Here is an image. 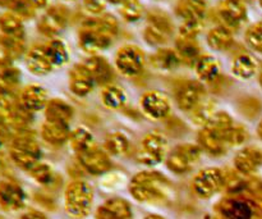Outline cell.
Segmentation results:
<instances>
[{
	"mask_svg": "<svg viewBox=\"0 0 262 219\" xmlns=\"http://www.w3.org/2000/svg\"><path fill=\"white\" fill-rule=\"evenodd\" d=\"M214 210L216 219H253L252 205L239 197H225Z\"/></svg>",
	"mask_w": 262,
	"mask_h": 219,
	"instance_id": "cell-13",
	"label": "cell"
},
{
	"mask_svg": "<svg viewBox=\"0 0 262 219\" xmlns=\"http://www.w3.org/2000/svg\"><path fill=\"white\" fill-rule=\"evenodd\" d=\"M92 202L94 191L87 182L73 181L67 186L64 192V207L72 218H86L91 212Z\"/></svg>",
	"mask_w": 262,
	"mask_h": 219,
	"instance_id": "cell-4",
	"label": "cell"
},
{
	"mask_svg": "<svg viewBox=\"0 0 262 219\" xmlns=\"http://www.w3.org/2000/svg\"><path fill=\"white\" fill-rule=\"evenodd\" d=\"M20 73L12 64V61L7 58H0V91L8 94L19 84Z\"/></svg>",
	"mask_w": 262,
	"mask_h": 219,
	"instance_id": "cell-27",
	"label": "cell"
},
{
	"mask_svg": "<svg viewBox=\"0 0 262 219\" xmlns=\"http://www.w3.org/2000/svg\"><path fill=\"white\" fill-rule=\"evenodd\" d=\"M171 185L158 172H140L132 178L129 192L137 202L145 204H161L168 200Z\"/></svg>",
	"mask_w": 262,
	"mask_h": 219,
	"instance_id": "cell-2",
	"label": "cell"
},
{
	"mask_svg": "<svg viewBox=\"0 0 262 219\" xmlns=\"http://www.w3.org/2000/svg\"><path fill=\"white\" fill-rule=\"evenodd\" d=\"M176 13L183 21H204L206 14L205 0H179Z\"/></svg>",
	"mask_w": 262,
	"mask_h": 219,
	"instance_id": "cell-24",
	"label": "cell"
},
{
	"mask_svg": "<svg viewBox=\"0 0 262 219\" xmlns=\"http://www.w3.org/2000/svg\"><path fill=\"white\" fill-rule=\"evenodd\" d=\"M0 5L22 19H30L36 13V8L30 0H0Z\"/></svg>",
	"mask_w": 262,
	"mask_h": 219,
	"instance_id": "cell-36",
	"label": "cell"
},
{
	"mask_svg": "<svg viewBox=\"0 0 262 219\" xmlns=\"http://www.w3.org/2000/svg\"><path fill=\"white\" fill-rule=\"evenodd\" d=\"M45 115L48 122L68 125L73 118V108L61 99H51L45 107Z\"/></svg>",
	"mask_w": 262,
	"mask_h": 219,
	"instance_id": "cell-23",
	"label": "cell"
},
{
	"mask_svg": "<svg viewBox=\"0 0 262 219\" xmlns=\"http://www.w3.org/2000/svg\"><path fill=\"white\" fill-rule=\"evenodd\" d=\"M26 194L22 187L13 181L0 182V207L8 212H15L25 207Z\"/></svg>",
	"mask_w": 262,
	"mask_h": 219,
	"instance_id": "cell-16",
	"label": "cell"
},
{
	"mask_svg": "<svg viewBox=\"0 0 262 219\" xmlns=\"http://www.w3.org/2000/svg\"><path fill=\"white\" fill-rule=\"evenodd\" d=\"M147 25L155 26V27L165 31V32L169 33V35H171L174 31V26H173V22H171L170 17H169L165 12L159 9H154L148 12Z\"/></svg>",
	"mask_w": 262,
	"mask_h": 219,
	"instance_id": "cell-40",
	"label": "cell"
},
{
	"mask_svg": "<svg viewBox=\"0 0 262 219\" xmlns=\"http://www.w3.org/2000/svg\"><path fill=\"white\" fill-rule=\"evenodd\" d=\"M225 186V173L217 168H207L199 172L192 182L194 194L201 199L214 196Z\"/></svg>",
	"mask_w": 262,
	"mask_h": 219,
	"instance_id": "cell-8",
	"label": "cell"
},
{
	"mask_svg": "<svg viewBox=\"0 0 262 219\" xmlns=\"http://www.w3.org/2000/svg\"><path fill=\"white\" fill-rule=\"evenodd\" d=\"M119 32V25L114 15L101 14L100 17L83 21L78 30V43L83 51L96 55L113 44Z\"/></svg>",
	"mask_w": 262,
	"mask_h": 219,
	"instance_id": "cell-1",
	"label": "cell"
},
{
	"mask_svg": "<svg viewBox=\"0 0 262 219\" xmlns=\"http://www.w3.org/2000/svg\"><path fill=\"white\" fill-rule=\"evenodd\" d=\"M0 31L2 35L8 36H25L22 18L14 13H4L0 15Z\"/></svg>",
	"mask_w": 262,
	"mask_h": 219,
	"instance_id": "cell-34",
	"label": "cell"
},
{
	"mask_svg": "<svg viewBox=\"0 0 262 219\" xmlns=\"http://www.w3.org/2000/svg\"><path fill=\"white\" fill-rule=\"evenodd\" d=\"M71 12L67 7L60 4L53 5L45 12L37 23V30L48 37L59 35L68 26Z\"/></svg>",
	"mask_w": 262,
	"mask_h": 219,
	"instance_id": "cell-10",
	"label": "cell"
},
{
	"mask_svg": "<svg viewBox=\"0 0 262 219\" xmlns=\"http://www.w3.org/2000/svg\"><path fill=\"white\" fill-rule=\"evenodd\" d=\"M242 2H246V0H242Z\"/></svg>",
	"mask_w": 262,
	"mask_h": 219,
	"instance_id": "cell-56",
	"label": "cell"
},
{
	"mask_svg": "<svg viewBox=\"0 0 262 219\" xmlns=\"http://www.w3.org/2000/svg\"><path fill=\"white\" fill-rule=\"evenodd\" d=\"M207 44L211 49L217 51L229 50L234 45V37L233 32L223 26L212 28L207 33Z\"/></svg>",
	"mask_w": 262,
	"mask_h": 219,
	"instance_id": "cell-31",
	"label": "cell"
},
{
	"mask_svg": "<svg viewBox=\"0 0 262 219\" xmlns=\"http://www.w3.org/2000/svg\"><path fill=\"white\" fill-rule=\"evenodd\" d=\"M69 143H71L72 149L77 154L83 153L95 145L91 132L83 127H78L72 131L71 135H69Z\"/></svg>",
	"mask_w": 262,
	"mask_h": 219,
	"instance_id": "cell-35",
	"label": "cell"
},
{
	"mask_svg": "<svg viewBox=\"0 0 262 219\" xmlns=\"http://www.w3.org/2000/svg\"><path fill=\"white\" fill-rule=\"evenodd\" d=\"M0 49L4 54V58L9 61L19 58L26 50L25 36L0 35Z\"/></svg>",
	"mask_w": 262,
	"mask_h": 219,
	"instance_id": "cell-32",
	"label": "cell"
},
{
	"mask_svg": "<svg viewBox=\"0 0 262 219\" xmlns=\"http://www.w3.org/2000/svg\"><path fill=\"white\" fill-rule=\"evenodd\" d=\"M45 46L55 68L63 67L64 64L68 63L69 61L68 48H67V45L64 44L63 40L53 38V40L49 41L48 44H45Z\"/></svg>",
	"mask_w": 262,
	"mask_h": 219,
	"instance_id": "cell-33",
	"label": "cell"
},
{
	"mask_svg": "<svg viewBox=\"0 0 262 219\" xmlns=\"http://www.w3.org/2000/svg\"><path fill=\"white\" fill-rule=\"evenodd\" d=\"M233 127V120L227 112H216L211 120L202 127L199 135V143L206 153L219 156L227 153L228 148L225 136L228 130Z\"/></svg>",
	"mask_w": 262,
	"mask_h": 219,
	"instance_id": "cell-3",
	"label": "cell"
},
{
	"mask_svg": "<svg viewBox=\"0 0 262 219\" xmlns=\"http://www.w3.org/2000/svg\"><path fill=\"white\" fill-rule=\"evenodd\" d=\"M246 43L256 53L262 54V21L251 25L246 31Z\"/></svg>",
	"mask_w": 262,
	"mask_h": 219,
	"instance_id": "cell-42",
	"label": "cell"
},
{
	"mask_svg": "<svg viewBox=\"0 0 262 219\" xmlns=\"http://www.w3.org/2000/svg\"><path fill=\"white\" fill-rule=\"evenodd\" d=\"M169 37H170L169 33L152 25H147V27L143 31V38H145L146 43L152 46L164 45L169 40Z\"/></svg>",
	"mask_w": 262,
	"mask_h": 219,
	"instance_id": "cell-43",
	"label": "cell"
},
{
	"mask_svg": "<svg viewBox=\"0 0 262 219\" xmlns=\"http://www.w3.org/2000/svg\"><path fill=\"white\" fill-rule=\"evenodd\" d=\"M176 102L182 110H193L204 100L205 89L200 82L184 79L177 84Z\"/></svg>",
	"mask_w": 262,
	"mask_h": 219,
	"instance_id": "cell-12",
	"label": "cell"
},
{
	"mask_svg": "<svg viewBox=\"0 0 262 219\" xmlns=\"http://www.w3.org/2000/svg\"><path fill=\"white\" fill-rule=\"evenodd\" d=\"M248 138V132L245 127H241V126H233L228 130L227 136H225V141H227L228 148H233V146L242 145L243 143H246V140Z\"/></svg>",
	"mask_w": 262,
	"mask_h": 219,
	"instance_id": "cell-45",
	"label": "cell"
},
{
	"mask_svg": "<svg viewBox=\"0 0 262 219\" xmlns=\"http://www.w3.org/2000/svg\"><path fill=\"white\" fill-rule=\"evenodd\" d=\"M106 2L112 3V4H122V3L124 2V0H106Z\"/></svg>",
	"mask_w": 262,
	"mask_h": 219,
	"instance_id": "cell-54",
	"label": "cell"
},
{
	"mask_svg": "<svg viewBox=\"0 0 262 219\" xmlns=\"http://www.w3.org/2000/svg\"><path fill=\"white\" fill-rule=\"evenodd\" d=\"M216 113V107L212 100H202L199 105L193 109L192 113V121L196 123L197 126H202L204 127L212 115Z\"/></svg>",
	"mask_w": 262,
	"mask_h": 219,
	"instance_id": "cell-39",
	"label": "cell"
},
{
	"mask_svg": "<svg viewBox=\"0 0 262 219\" xmlns=\"http://www.w3.org/2000/svg\"><path fill=\"white\" fill-rule=\"evenodd\" d=\"M197 76L205 82L214 84L220 78V63L215 56L201 55V58L194 64Z\"/></svg>",
	"mask_w": 262,
	"mask_h": 219,
	"instance_id": "cell-26",
	"label": "cell"
},
{
	"mask_svg": "<svg viewBox=\"0 0 262 219\" xmlns=\"http://www.w3.org/2000/svg\"><path fill=\"white\" fill-rule=\"evenodd\" d=\"M106 0H83V8L87 13L94 15H100L106 8Z\"/></svg>",
	"mask_w": 262,
	"mask_h": 219,
	"instance_id": "cell-47",
	"label": "cell"
},
{
	"mask_svg": "<svg viewBox=\"0 0 262 219\" xmlns=\"http://www.w3.org/2000/svg\"><path fill=\"white\" fill-rule=\"evenodd\" d=\"M141 107L145 114L152 120H163L170 112V103L160 91L145 92L141 97Z\"/></svg>",
	"mask_w": 262,
	"mask_h": 219,
	"instance_id": "cell-15",
	"label": "cell"
},
{
	"mask_svg": "<svg viewBox=\"0 0 262 219\" xmlns=\"http://www.w3.org/2000/svg\"><path fill=\"white\" fill-rule=\"evenodd\" d=\"M0 219H2V218H0Z\"/></svg>",
	"mask_w": 262,
	"mask_h": 219,
	"instance_id": "cell-57",
	"label": "cell"
},
{
	"mask_svg": "<svg viewBox=\"0 0 262 219\" xmlns=\"http://www.w3.org/2000/svg\"><path fill=\"white\" fill-rule=\"evenodd\" d=\"M102 103L109 109H119L125 104V94L120 87L115 85H107L101 94Z\"/></svg>",
	"mask_w": 262,
	"mask_h": 219,
	"instance_id": "cell-37",
	"label": "cell"
},
{
	"mask_svg": "<svg viewBox=\"0 0 262 219\" xmlns=\"http://www.w3.org/2000/svg\"><path fill=\"white\" fill-rule=\"evenodd\" d=\"M257 135H258V137H260L261 140H262V120H261V122L258 123V126H257Z\"/></svg>",
	"mask_w": 262,
	"mask_h": 219,
	"instance_id": "cell-51",
	"label": "cell"
},
{
	"mask_svg": "<svg viewBox=\"0 0 262 219\" xmlns=\"http://www.w3.org/2000/svg\"><path fill=\"white\" fill-rule=\"evenodd\" d=\"M257 2H258V5H260L261 9H262V0H257Z\"/></svg>",
	"mask_w": 262,
	"mask_h": 219,
	"instance_id": "cell-55",
	"label": "cell"
},
{
	"mask_svg": "<svg viewBox=\"0 0 262 219\" xmlns=\"http://www.w3.org/2000/svg\"><path fill=\"white\" fill-rule=\"evenodd\" d=\"M146 63L145 53L136 45H124L117 51L115 66L118 71L127 77H135L143 71Z\"/></svg>",
	"mask_w": 262,
	"mask_h": 219,
	"instance_id": "cell-7",
	"label": "cell"
},
{
	"mask_svg": "<svg viewBox=\"0 0 262 219\" xmlns=\"http://www.w3.org/2000/svg\"><path fill=\"white\" fill-rule=\"evenodd\" d=\"M201 156V150L197 145H192V144H184V145H179L169 154L168 161V168L171 172L178 174L187 173L192 169V167L200 161Z\"/></svg>",
	"mask_w": 262,
	"mask_h": 219,
	"instance_id": "cell-11",
	"label": "cell"
},
{
	"mask_svg": "<svg viewBox=\"0 0 262 219\" xmlns=\"http://www.w3.org/2000/svg\"><path fill=\"white\" fill-rule=\"evenodd\" d=\"M133 212L130 204L124 199H110L100 205L96 219H132Z\"/></svg>",
	"mask_w": 262,
	"mask_h": 219,
	"instance_id": "cell-20",
	"label": "cell"
},
{
	"mask_svg": "<svg viewBox=\"0 0 262 219\" xmlns=\"http://www.w3.org/2000/svg\"><path fill=\"white\" fill-rule=\"evenodd\" d=\"M234 166L238 173L252 174L262 166V150L255 146L242 149L234 158Z\"/></svg>",
	"mask_w": 262,
	"mask_h": 219,
	"instance_id": "cell-19",
	"label": "cell"
},
{
	"mask_svg": "<svg viewBox=\"0 0 262 219\" xmlns=\"http://www.w3.org/2000/svg\"><path fill=\"white\" fill-rule=\"evenodd\" d=\"M10 155L18 167L31 171L36 164L40 163L41 150L35 138L31 136H20L13 141Z\"/></svg>",
	"mask_w": 262,
	"mask_h": 219,
	"instance_id": "cell-6",
	"label": "cell"
},
{
	"mask_svg": "<svg viewBox=\"0 0 262 219\" xmlns=\"http://www.w3.org/2000/svg\"><path fill=\"white\" fill-rule=\"evenodd\" d=\"M31 3L33 4V7L36 9H40V8H43L46 4H48V0H30Z\"/></svg>",
	"mask_w": 262,
	"mask_h": 219,
	"instance_id": "cell-50",
	"label": "cell"
},
{
	"mask_svg": "<svg viewBox=\"0 0 262 219\" xmlns=\"http://www.w3.org/2000/svg\"><path fill=\"white\" fill-rule=\"evenodd\" d=\"M247 189L248 191H250V195L251 197H252L253 203L262 210V180L250 182V184L247 185Z\"/></svg>",
	"mask_w": 262,
	"mask_h": 219,
	"instance_id": "cell-48",
	"label": "cell"
},
{
	"mask_svg": "<svg viewBox=\"0 0 262 219\" xmlns=\"http://www.w3.org/2000/svg\"><path fill=\"white\" fill-rule=\"evenodd\" d=\"M168 150V141L163 135L151 132L143 137L138 150L137 159L140 163L146 166H155L163 162Z\"/></svg>",
	"mask_w": 262,
	"mask_h": 219,
	"instance_id": "cell-9",
	"label": "cell"
},
{
	"mask_svg": "<svg viewBox=\"0 0 262 219\" xmlns=\"http://www.w3.org/2000/svg\"><path fill=\"white\" fill-rule=\"evenodd\" d=\"M86 67L89 71L91 72L92 77L95 79V84L102 85V86H107L112 85L113 79H114V69L110 66L109 62L100 55H92L86 61Z\"/></svg>",
	"mask_w": 262,
	"mask_h": 219,
	"instance_id": "cell-21",
	"label": "cell"
},
{
	"mask_svg": "<svg viewBox=\"0 0 262 219\" xmlns=\"http://www.w3.org/2000/svg\"><path fill=\"white\" fill-rule=\"evenodd\" d=\"M151 64L154 68L159 71H174L182 64L178 53L173 49H159L152 56H151Z\"/></svg>",
	"mask_w": 262,
	"mask_h": 219,
	"instance_id": "cell-30",
	"label": "cell"
},
{
	"mask_svg": "<svg viewBox=\"0 0 262 219\" xmlns=\"http://www.w3.org/2000/svg\"><path fill=\"white\" fill-rule=\"evenodd\" d=\"M258 64L252 55L247 53H241L235 55L232 64V72L235 77L242 79H248L255 76L258 71Z\"/></svg>",
	"mask_w": 262,
	"mask_h": 219,
	"instance_id": "cell-29",
	"label": "cell"
},
{
	"mask_svg": "<svg viewBox=\"0 0 262 219\" xmlns=\"http://www.w3.org/2000/svg\"><path fill=\"white\" fill-rule=\"evenodd\" d=\"M105 148L110 154L124 155L129 150V140L122 132H113L105 140Z\"/></svg>",
	"mask_w": 262,
	"mask_h": 219,
	"instance_id": "cell-38",
	"label": "cell"
},
{
	"mask_svg": "<svg viewBox=\"0 0 262 219\" xmlns=\"http://www.w3.org/2000/svg\"><path fill=\"white\" fill-rule=\"evenodd\" d=\"M19 219H46V217L42 213L36 212V210H30V212L25 213Z\"/></svg>",
	"mask_w": 262,
	"mask_h": 219,
	"instance_id": "cell-49",
	"label": "cell"
},
{
	"mask_svg": "<svg viewBox=\"0 0 262 219\" xmlns=\"http://www.w3.org/2000/svg\"><path fill=\"white\" fill-rule=\"evenodd\" d=\"M78 161L79 164L89 173L95 174V176L106 173L112 168V162H110L109 156L96 145H94L83 153L78 154Z\"/></svg>",
	"mask_w": 262,
	"mask_h": 219,
	"instance_id": "cell-14",
	"label": "cell"
},
{
	"mask_svg": "<svg viewBox=\"0 0 262 219\" xmlns=\"http://www.w3.org/2000/svg\"><path fill=\"white\" fill-rule=\"evenodd\" d=\"M26 64L36 76H45L55 68L45 45L32 46L26 54Z\"/></svg>",
	"mask_w": 262,
	"mask_h": 219,
	"instance_id": "cell-17",
	"label": "cell"
},
{
	"mask_svg": "<svg viewBox=\"0 0 262 219\" xmlns=\"http://www.w3.org/2000/svg\"><path fill=\"white\" fill-rule=\"evenodd\" d=\"M215 19L234 32L247 21V7L242 0H222L215 9Z\"/></svg>",
	"mask_w": 262,
	"mask_h": 219,
	"instance_id": "cell-5",
	"label": "cell"
},
{
	"mask_svg": "<svg viewBox=\"0 0 262 219\" xmlns=\"http://www.w3.org/2000/svg\"><path fill=\"white\" fill-rule=\"evenodd\" d=\"M119 12L127 22H136L142 17L143 8L140 0H124L120 4Z\"/></svg>",
	"mask_w": 262,
	"mask_h": 219,
	"instance_id": "cell-41",
	"label": "cell"
},
{
	"mask_svg": "<svg viewBox=\"0 0 262 219\" xmlns=\"http://www.w3.org/2000/svg\"><path fill=\"white\" fill-rule=\"evenodd\" d=\"M48 104V92L36 85L25 87L20 92V105L28 112H37Z\"/></svg>",
	"mask_w": 262,
	"mask_h": 219,
	"instance_id": "cell-22",
	"label": "cell"
},
{
	"mask_svg": "<svg viewBox=\"0 0 262 219\" xmlns=\"http://www.w3.org/2000/svg\"><path fill=\"white\" fill-rule=\"evenodd\" d=\"M145 219H165V218H163L161 215H158V214H150V215H147Z\"/></svg>",
	"mask_w": 262,
	"mask_h": 219,
	"instance_id": "cell-53",
	"label": "cell"
},
{
	"mask_svg": "<svg viewBox=\"0 0 262 219\" xmlns=\"http://www.w3.org/2000/svg\"><path fill=\"white\" fill-rule=\"evenodd\" d=\"M204 28V21H183L179 27V36L186 38H196Z\"/></svg>",
	"mask_w": 262,
	"mask_h": 219,
	"instance_id": "cell-46",
	"label": "cell"
},
{
	"mask_svg": "<svg viewBox=\"0 0 262 219\" xmlns=\"http://www.w3.org/2000/svg\"><path fill=\"white\" fill-rule=\"evenodd\" d=\"M95 79L86 64H76L69 72V89L77 96H86L92 91Z\"/></svg>",
	"mask_w": 262,
	"mask_h": 219,
	"instance_id": "cell-18",
	"label": "cell"
},
{
	"mask_svg": "<svg viewBox=\"0 0 262 219\" xmlns=\"http://www.w3.org/2000/svg\"><path fill=\"white\" fill-rule=\"evenodd\" d=\"M30 173L31 176H32V178L41 185L51 184V181H53L54 178L53 169L50 168V166L43 163L36 164V166L31 169Z\"/></svg>",
	"mask_w": 262,
	"mask_h": 219,
	"instance_id": "cell-44",
	"label": "cell"
},
{
	"mask_svg": "<svg viewBox=\"0 0 262 219\" xmlns=\"http://www.w3.org/2000/svg\"><path fill=\"white\" fill-rule=\"evenodd\" d=\"M258 82H260L261 87H262V63L258 67Z\"/></svg>",
	"mask_w": 262,
	"mask_h": 219,
	"instance_id": "cell-52",
	"label": "cell"
},
{
	"mask_svg": "<svg viewBox=\"0 0 262 219\" xmlns=\"http://www.w3.org/2000/svg\"><path fill=\"white\" fill-rule=\"evenodd\" d=\"M68 125L53 123L46 121L41 128V136L48 144L54 146H61L69 138Z\"/></svg>",
	"mask_w": 262,
	"mask_h": 219,
	"instance_id": "cell-28",
	"label": "cell"
},
{
	"mask_svg": "<svg viewBox=\"0 0 262 219\" xmlns=\"http://www.w3.org/2000/svg\"><path fill=\"white\" fill-rule=\"evenodd\" d=\"M176 51L178 53L182 63L193 66L201 58V49L196 38H186L179 36L176 41Z\"/></svg>",
	"mask_w": 262,
	"mask_h": 219,
	"instance_id": "cell-25",
	"label": "cell"
}]
</instances>
